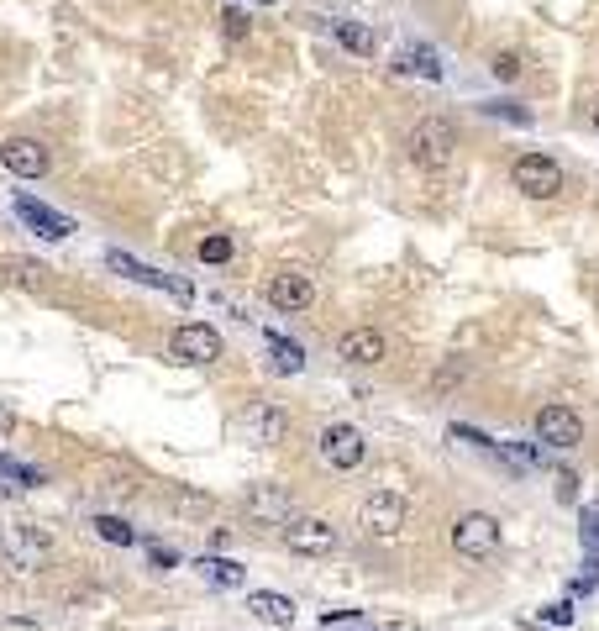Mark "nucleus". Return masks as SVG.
<instances>
[{
	"instance_id": "2f4dec72",
	"label": "nucleus",
	"mask_w": 599,
	"mask_h": 631,
	"mask_svg": "<svg viewBox=\"0 0 599 631\" xmlns=\"http://www.w3.org/2000/svg\"><path fill=\"white\" fill-rule=\"evenodd\" d=\"M0 432H16V411H11L6 400H0Z\"/></svg>"
},
{
	"instance_id": "9d476101",
	"label": "nucleus",
	"mask_w": 599,
	"mask_h": 631,
	"mask_svg": "<svg viewBox=\"0 0 599 631\" xmlns=\"http://www.w3.org/2000/svg\"><path fill=\"white\" fill-rule=\"evenodd\" d=\"M536 442L542 447H578L584 442V416L568 405H542L536 411Z\"/></svg>"
},
{
	"instance_id": "c85d7f7f",
	"label": "nucleus",
	"mask_w": 599,
	"mask_h": 631,
	"mask_svg": "<svg viewBox=\"0 0 599 631\" xmlns=\"http://www.w3.org/2000/svg\"><path fill=\"white\" fill-rule=\"evenodd\" d=\"M542 621H547V626H573V600H552V605H542Z\"/></svg>"
},
{
	"instance_id": "39448f33",
	"label": "nucleus",
	"mask_w": 599,
	"mask_h": 631,
	"mask_svg": "<svg viewBox=\"0 0 599 631\" xmlns=\"http://www.w3.org/2000/svg\"><path fill=\"white\" fill-rule=\"evenodd\" d=\"M169 353L179 363H200V369H205V363L221 358V332L205 327V321H184V327L169 332Z\"/></svg>"
},
{
	"instance_id": "bb28decb",
	"label": "nucleus",
	"mask_w": 599,
	"mask_h": 631,
	"mask_svg": "<svg viewBox=\"0 0 599 631\" xmlns=\"http://www.w3.org/2000/svg\"><path fill=\"white\" fill-rule=\"evenodd\" d=\"M484 111H489V116H500V121H510V127H531V111H526V106H515V100H489Z\"/></svg>"
},
{
	"instance_id": "473e14b6",
	"label": "nucleus",
	"mask_w": 599,
	"mask_h": 631,
	"mask_svg": "<svg viewBox=\"0 0 599 631\" xmlns=\"http://www.w3.org/2000/svg\"><path fill=\"white\" fill-rule=\"evenodd\" d=\"M326 621H332V626H347V621H358V610H326Z\"/></svg>"
},
{
	"instance_id": "ddd939ff",
	"label": "nucleus",
	"mask_w": 599,
	"mask_h": 631,
	"mask_svg": "<svg viewBox=\"0 0 599 631\" xmlns=\"http://www.w3.org/2000/svg\"><path fill=\"white\" fill-rule=\"evenodd\" d=\"M242 432H247V442H258V447H279L289 437V411L274 405V400H258L253 411L242 416Z\"/></svg>"
},
{
	"instance_id": "7ed1b4c3",
	"label": "nucleus",
	"mask_w": 599,
	"mask_h": 631,
	"mask_svg": "<svg viewBox=\"0 0 599 631\" xmlns=\"http://www.w3.org/2000/svg\"><path fill=\"white\" fill-rule=\"evenodd\" d=\"M106 263L116 274H127L132 284H148V290H163V295H174L179 305H190L195 300V284L190 279H174V274H163V269H153V263H142V258H132V253H106Z\"/></svg>"
},
{
	"instance_id": "f03ea898",
	"label": "nucleus",
	"mask_w": 599,
	"mask_h": 631,
	"mask_svg": "<svg viewBox=\"0 0 599 631\" xmlns=\"http://www.w3.org/2000/svg\"><path fill=\"white\" fill-rule=\"evenodd\" d=\"M510 185L521 195H531V200H552L557 190H563V164L547 158V153H521L510 164Z\"/></svg>"
},
{
	"instance_id": "20e7f679",
	"label": "nucleus",
	"mask_w": 599,
	"mask_h": 631,
	"mask_svg": "<svg viewBox=\"0 0 599 631\" xmlns=\"http://www.w3.org/2000/svg\"><path fill=\"white\" fill-rule=\"evenodd\" d=\"M284 547L300 558H326L337 547V526L326 516H289L284 521Z\"/></svg>"
},
{
	"instance_id": "cd10ccee",
	"label": "nucleus",
	"mask_w": 599,
	"mask_h": 631,
	"mask_svg": "<svg viewBox=\"0 0 599 631\" xmlns=\"http://www.w3.org/2000/svg\"><path fill=\"white\" fill-rule=\"evenodd\" d=\"M221 37H226V43H242V37H247V11L226 6L221 11Z\"/></svg>"
},
{
	"instance_id": "423d86ee",
	"label": "nucleus",
	"mask_w": 599,
	"mask_h": 631,
	"mask_svg": "<svg viewBox=\"0 0 599 631\" xmlns=\"http://www.w3.org/2000/svg\"><path fill=\"white\" fill-rule=\"evenodd\" d=\"M321 458L332 463L337 474H353V468H363V458H368V437L358 432V426L337 421V426L321 432Z\"/></svg>"
},
{
	"instance_id": "1a4fd4ad",
	"label": "nucleus",
	"mask_w": 599,
	"mask_h": 631,
	"mask_svg": "<svg viewBox=\"0 0 599 631\" xmlns=\"http://www.w3.org/2000/svg\"><path fill=\"white\" fill-rule=\"evenodd\" d=\"M405 516H410V500L400 490H374V495L363 500V526L374 537H400Z\"/></svg>"
},
{
	"instance_id": "393cba45",
	"label": "nucleus",
	"mask_w": 599,
	"mask_h": 631,
	"mask_svg": "<svg viewBox=\"0 0 599 631\" xmlns=\"http://www.w3.org/2000/svg\"><path fill=\"white\" fill-rule=\"evenodd\" d=\"M226 258H232V237H226V232L200 237V263H226Z\"/></svg>"
},
{
	"instance_id": "9b49d317",
	"label": "nucleus",
	"mask_w": 599,
	"mask_h": 631,
	"mask_svg": "<svg viewBox=\"0 0 599 631\" xmlns=\"http://www.w3.org/2000/svg\"><path fill=\"white\" fill-rule=\"evenodd\" d=\"M11 211L22 216V221H27V227H32L37 237H48V242H64V237H74V216L53 211V206H43V200H32V195H22V190H16Z\"/></svg>"
},
{
	"instance_id": "6e6552de",
	"label": "nucleus",
	"mask_w": 599,
	"mask_h": 631,
	"mask_svg": "<svg viewBox=\"0 0 599 631\" xmlns=\"http://www.w3.org/2000/svg\"><path fill=\"white\" fill-rule=\"evenodd\" d=\"M0 164H6L11 179H43L53 169V158L37 137H6L0 142Z\"/></svg>"
},
{
	"instance_id": "7c9ffc66",
	"label": "nucleus",
	"mask_w": 599,
	"mask_h": 631,
	"mask_svg": "<svg viewBox=\"0 0 599 631\" xmlns=\"http://www.w3.org/2000/svg\"><path fill=\"white\" fill-rule=\"evenodd\" d=\"M557 500H563V505L578 500V479H573V474H557Z\"/></svg>"
},
{
	"instance_id": "a878e982",
	"label": "nucleus",
	"mask_w": 599,
	"mask_h": 631,
	"mask_svg": "<svg viewBox=\"0 0 599 631\" xmlns=\"http://www.w3.org/2000/svg\"><path fill=\"white\" fill-rule=\"evenodd\" d=\"M521 53H494V64H489V74L500 79V85H515V79H521Z\"/></svg>"
},
{
	"instance_id": "f3484780",
	"label": "nucleus",
	"mask_w": 599,
	"mask_h": 631,
	"mask_svg": "<svg viewBox=\"0 0 599 631\" xmlns=\"http://www.w3.org/2000/svg\"><path fill=\"white\" fill-rule=\"evenodd\" d=\"M395 74H421V79H442V58L437 48H426V43H405L395 53Z\"/></svg>"
},
{
	"instance_id": "412c9836",
	"label": "nucleus",
	"mask_w": 599,
	"mask_h": 631,
	"mask_svg": "<svg viewBox=\"0 0 599 631\" xmlns=\"http://www.w3.org/2000/svg\"><path fill=\"white\" fill-rule=\"evenodd\" d=\"M332 32H337V43L347 53H358V58L374 53V32H368V27H358V22H332Z\"/></svg>"
},
{
	"instance_id": "2eb2a0df",
	"label": "nucleus",
	"mask_w": 599,
	"mask_h": 631,
	"mask_svg": "<svg viewBox=\"0 0 599 631\" xmlns=\"http://www.w3.org/2000/svg\"><path fill=\"white\" fill-rule=\"evenodd\" d=\"M337 358H342V363H363V369H374V363L389 358V337L374 332V327H353V332H342V337H337Z\"/></svg>"
},
{
	"instance_id": "72a5a7b5",
	"label": "nucleus",
	"mask_w": 599,
	"mask_h": 631,
	"mask_svg": "<svg viewBox=\"0 0 599 631\" xmlns=\"http://www.w3.org/2000/svg\"><path fill=\"white\" fill-rule=\"evenodd\" d=\"M589 127L599 132V100H589Z\"/></svg>"
},
{
	"instance_id": "f257e3e1",
	"label": "nucleus",
	"mask_w": 599,
	"mask_h": 631,
	"mask_svg": "<svg viewBox=\"0 0 599 631\" xmlns=\"http://www.w3.org/2000/svg\"><path fill=\"white\" fill-rule=\"evenodd\" d=\"M410 164L416 169H447L452 164V153H458V127H452L447 116H421L416 127H410Z\"/></svg>"
},
{
	"instance_id": "a211bd4d",
	"label": "nucleus",
	"mask_w": 599,
	"mask_h": 631,
	"mask_svg": "<svg viewBox=\"0 0 599 631\" xmlns=\"http://www.w3.org/2000/svg\"><path fill=\"white\" fill-rule=\"evenodd\" d=\"M190 568H195L205 584H216V589H237V584L247 579V568H242L237 558H195Z\"/></svg>"
},
{
	"instance_id": "aec40b11",
	"label": "nucleus",
	"mask_w": 599,
	"mask_h": 631,
	"mask_svg": "<svg viewBox=\"0 0 599 631\" xmlns=\"http://www.w3.org/2000/svg\"><path fill=\"white\" fill-rule=\"evenodd\" d=\"M43 553H48V537L32 532V526H22V532H16V568H37Z\"/></svg>"
},
{
	"instance_id": "0eeeda50",
	"label": "nucleus",
	"mask_w": 599,
	"mask_h": 631,
	"mask_svg": "<svg viewBox=\"0 0 599 631\" xmlns=\"http://www.w3.org/2000/svg\"><path fill=\"white\" fill-rule=\"evenodd\" d=\"M452 547H458L463 558H489L494 547H500V521H494L489 511L458 516V526H452Z\"/></svg>"
},
{
	"instance_id": "4468645a",
	"label": "nucleus",
	"mask_w": 599,
	"mask_h": 631,
	"mask_svg": "<svg viewBox=\"0 0 599 631\" xmlns=\"http://www.w3.org/2000/svg\"><path fill=\"white\" fill-rule=\"evenodd\" d=\"M263 295H268V305H274V311L300 316V311H311V305H316V284L305 279V274H274Z\"/></svg>"
},
{
	"instance_id": "b1692460",
	"label": "nucleus",
	"mask_w": 599,
	"mask_h": 631,
	"mask_svg": "<svg viewBox=\"0 0 599 631\" xmlns=\"http://www.w3.org/2000/svg\"><path fill=\"white\" fill-rule=\"evenodd\" d=\"M0 479L22 484V490H32V484H43V474H37L32 463H22V458H6V453H0Z\"/></svg>"
},
{
	"instance_id": "f8f14e48",
	"label": "nucleus",
	"mask_w": 599,
	"mask_h": 631,
	"mask_svg": "<svg viewBox=\"0 0 599 631\" xmlns=\"http://www.w3.org/2000/svg\"><path fill=\"white\" fill-rule=\"evenodd\" d=\"M242 511L253 516V521H263V526H284L289 516H295V505H289V490H284V484H247Z\"/></svg>"
},
{
	"instance_id": "6ab92c4d",
	"label": "nucleus",
	"mask_w": 599,
	"mask_h": 631,
	"mask_svg": "<svg viewBox=\"0 0 599 631\" xmlns=\"http://www.w3.org/2000/svg\"><path fill=\"white\" fill-rule=\"evenodd\" d=\"M268 369H274V374H300V369H305L300 342H289V337H274V332H268Z\"/></svg>"
},
{
	"instance_id": "c756f323",
	"label": "nucleus",
	"mask_w": 599,
	"mask_h": 631,
	"mask_svg": "<svg viewBox=\"0 0 599 631\" xmlns=\"http://www.w3.org/2000/svg\"><path fill=\"white\" fill-rule=\"evenodd\" d=\"M584 547L589 558H599V511H584Z\"/></svg>"
},
{
	"instance_id": "4be33fe9",
	"label": "nucleus",
	"mask_w": 599,
	"mask_h": 631,
	"mask_svg": "<svg viewBox=\"0 0 599 631\" xmlns=\"http://www.w3.org/2000/svg\"><path fill=\"white\" fill-rule=\"evenodd\" d=\"M6 279H11V284H27V290H43V284H48V269H43V263H32V258H11V263H6Z\"/></svg>"
},
{
	"instance_id": "5701e85b",
	"label": "nucleus",
	"mask_w": 599,
	"mask_h": 631,
	"mask_svg": "<svg viewBox=\"0 0 599 631\" xmlns=\"http://www.w3.org/2000/svg\"><path fill=\"white\" fill-rule=\"evenodd\" d=\"M95 532L106 537V542H116V547H137V532L121 516H95Z\"/></svg>"
},
{
	"instance_id": "dca6fc26",
	"label": "nucleus",
	"mask_w": 599,
	"mask_h": 631,
	"mask_svg": "<svg viewBox=\"0 0 599 631\" xmlns=\"http://www.w3.org/2000/svg\"><path fill=\"white\" fill-rule=\"evenodd\" d=\"M247 616H258L268 626H295V600L274 595V589H253V595H247Z\"/></svg>"
}]
</instances>
